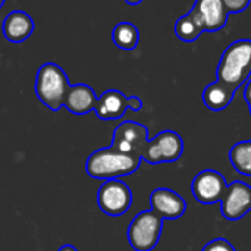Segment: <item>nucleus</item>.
<instances>
[{
  "instance_id": "obj_11",
  "label": "nucleus",
  "mask_w": 251,
  "mask_h": 251,
  "mask_svg": "<svg viewBox=\"0 0 251 251\" xmlns=\"http://www.w3.org/2000/svg\"><path fill=\"white\" fill-rule=\"evenodd\" d=\"M151 210L165 219H179L187 210V201L169 188H156L150 196Z\"/></svg>"
},
{
  "instance_id": "obj_13",
  "label": "nucleus",
  "mask_w": 251,
  "mask_h": 251,
  "mask_svg": "<svg viewBox=\"0 0 251 251\" xmlns=\"http://www.w3.org/2000/svg\"><path fill=\"white\" fill-rule=\"evenodd\" d=\"M3 35L10 43H22L28 40L34 29L35 24L31 15L24 10H13L7 13L3 19Z\"/></svg>"
},
{
  "instance_id": "obj_23",
  "label": "nucleus",
  "mask_w": 251,
  "mask_h": 251,
  "mask_svg": "<svg viewBox=\"0 0 251 251\" xmlns=\"http://www.w3.org/2000/svg\"><path fill=\"white\" fill-rule=\"evenodd\" d=\"M143 0H125V3H128V4H131V6H137V4H140Z\"/></svg>"
},
{
  "instance_id": "obj_4",
  "label": "nucleus",
  "mask_w": 251,
  "mask_h": 251,
  "mask_svg": "<svg viewBox=\"0 0 251 251\" xmlns=\"http://www.w3.org/2000/svg\"><path fill=\"white\" fill-rule=\"evenodd\" d=\"M163 219L151 209L140 212L128 228V241L135 251H151L159 243Z\"/></svg>"
},
{
  "instance_id": "obj_8",
  "label": "nucleus",
  "mask_w": 251,
  "mask_h": 251,
  "mask_svg": "<svg viewBox=\"0 0 251 251\" xmlns=\"http://www.w3.org/2000/svg\"><path fill=\"white\" fill-rule=\"evenodd\" d=\"M141 107H143V101L140 97L137 96L126 97L119 90H107L97 99L94 112L99 119L112 121V119L122 118L126 109H132L134 112H138L141 110Z\"/></svg>"
},
{
  "instance_id": "obj_16",
  "label": "nucleus",
  "mask_w": 251,
  "mask_h": 251,
  "mask_svg": "<svg viewBox=\"0 0 251 251\" xmlns=\"http://www.w3.org/2000/svg\"><path fill=\"white\" fill-rule=\"evenodd\" d=\"M112 40L122 50H134L140 41V31L131 22H119L112 31Z\"/></svg>"
},
{
  "instance_id": "obj_19",
  "label": "nucleus",
  "mask_w": 251,
  "mask_h": 251,
  "mask_svg": "<svg viewBox=\"0 0 251 251\" xmlns=\"http://www.w3.org/2000/svg\"><path fill=\"white\" fill-rule=\"evenodd\" d=\"M201 251H235L234 246L225 238H216L204 246Z\"/></svg>"
},
{
  "instance_id": "obj_1",
  "label": "nucleus",
  "mask_w": 251,
  "mask_h": 251,
  "mask_svg": "<svg viewBox=\"0 0 251 251\" xmlns=\"http://www.w3.org/2000/svg\"><path fill=\"white\" fill-rule=\"evenodd\" d=\"M141 162V157L125 154L112 147H106L99 149L88 156L85 171L94 179L110 181L134 174L140 168Z\"/></svg>"
},
{
  "instance_id": "obj_5",
  "label": "nucleus",
  "mask_w": 251,
  "mask_h": 251,
  "mask_svg": "<svg viewBox=\"0 0 251 251\" xmlns=\"http://www.w3.org/2000/svg\"><path fill=\"white\" fill-rule=\"evenodd\" d=\"M184 153V140L175 131H162L153 140H149L143 153L141 160L150 165L172 163L179 160Z\"/></svg>"
},
{
  "instance_id": "obj_12",
  "label": "nucleus",
  "mask_w": 251,
  "mask_h": 251,
  "mask_svg": "<svg viewBox=\"0 0 251 251\" xmlns=\"http://www.w3.org/2000/svg\"><path fill=\"white\" fill-rule=\"evenodd\" d=\"M191 10L206 32H216L222 29L229 16L222 0H196Z\"/></svg>"
},
{
  "instance_id": "obj_14",
  "label": "nucleus",
  "mask_w": 251,
  "mask_h": 251,
  "mask_svg": "<svg viewBox=\"0 0 251 251\" xmlns=\"http://www.w3.org/2000/svg\"><path fill=\"white\" fill-rule=\"evenodd\" d=\"M97 96L94 90L87 84L69 85V90L65 97L63 107H66L74 115H87L96 109Z\"/></svg>"
},
{
  "instance_id": "obj_7",
  "label": "nucleus",
  "mask_w": 251,
  "mask_h": 251,
  "mask_svg": "<svg viewBox=\"0 0 251 251\" xmlns=\"http://www.w3.org/2000/svg\"><path fill=\"white\" fill-rule=\"evenodd\" d=\"M147 141H149L147 126L134 121H125L115 128L110 147L121 153L141 157V153Z\"/></svg>"
},
{
  "instance_id": "obj_9",
  "label": "nucleus",
  "mask_w": 251,
  "mask_h": 251,
  "mask_svg": "<svg viewBox=\"0 0 251 251\" xmlns=\"http://www.w3.org/2000/svg\"><path fill=\"white\" fill-rule=\"evenodd\" d=\"M228 188V184L222 174L218 171L206 169L196 175V178L191 182V191L194 199L206 206L221 203L225 191Z\"/></svg>"
},
{
  "instance_id": "obj_10",
  "label": "nucleus",
  "mask_w": 251,
  "mask_h": 251,
  "mask_svg": "<svg viewBox=\"0 0 251 251\" xmlns=\"http://www.w3.org/2000/svg\"><path fill=\"white\" fill-rule=\"evenodd\" d=\"M249 210H251V187L240 181L229 184L221 200L222 216L228 221H240Z\"/></svg>"
},
{
  "instance_id": "obj_15",
  "label": "nucleus",
  "mask_w": 251,
  "mask_h": 251,
  "mask_svg": "<svg viewBox=\"0 0 251 251\" xmlns=\"http://www.w3.org/2000/svg\"><path fill=\"white\" fill-rule=\"evenodd\" d=\"M235 96V90L228 87L226 84L216 81L209 84L204 91H203V101L206 104L207 109L213 110V112H221L224 109H226Z\"/></svg>"
},
{
  "instance_id": "obj_22",
  "label": "nucleus",
  "mask_w": 251,
  "mask_h": 251,
  "mask_svg": "<svg viewBox=\"0 0 251 251\" xmlns=\"http://www.w3.org/2000/svg\"><path fill=\"white\" fill-rule=\"evenodd\" d=\"M57 251H78L74 246H71V244H65V246H62L60 249Z\"/></svg>"
},
{
  "instance_id": "obj_24",
  "label": "nucleus",
  "mask_w": 251,
  "mask_h": 251,
  "mask_svg": "<svg viewBox=\"0 0 251 251\" xmlns=\"http://www.w3.org/2000/svg\"><path fill=\"white\" fill-rule=\"evenodd\" d=\"M4 1H6V0H0V9L3 7V4H4Z\"/></svg>"
},
{
  "instance_id": "obj_18",
  "label": "nucleus",
  "mask_w": 251,
  "mask_h": 251,
  "mask_svg": "<svg viewBox=\"0 0 251 251\" xmlns=\"http://www.w3.org/2000/svg\"><path fill=\"white\" fill-rule=\"evenodd\" d=\"M229 160L238 174L251 176V140L237 143L229 151Z\"/></svg>"
},
{
  "instance_id": "obj_21",
  "label": "nucleus",
  "mask_w": 251,
  "mask_h": 251,
  "mask_svg": "<svg viewBox=\"0 0 251 251\" xmlns=\"http://www.w3.org/2000/svg\"><path fill=\"white\" fill-rule=\"evenodd\" d=\"M244 99L247 101V106H249V110H250L251 115V79H249L246 82V88H244Z\"/></svg>"
},
{
  "instance_id": "obj_6",
  "label": "nucleus",
  "mask_w": 251,
  "mask_h": 251,
  "mask_svg": "<svg viewBox=\"0 0 251 251\" xmlns=\"http://www.w3.org/2000/svg\"><path fill=\"white\" fill-rule=\"evenodd\" d=\"M97 204L99 209L107 216H122L132 204V191L119 179L104 181L97 191Z\"/></svg>"
},
{
  "instance_id": "obj_20",
  "label": "nucleus",
  "mask_w": 251,
  "mask_h": 251,
  "mask_svg": "<svg viewBox=\"0 0 251 251\" xmlns=\"http://www.w3.org/2000/svg\"><path fill=\"white\" fill-rule=\"evenodd\" d=\"M251 0H222L225 9L228 13H241L244 12L249 4H250Z\"/></svg>"
},
{
  "instance_id": "obj_17",
  "label": "nucleus",
  "mask_w": 251,
  "mask_h": 251,
  "mask_svg": "<svg viewBox=\"0 0 251 251\" xmlns=\"http://www.w3.org/2000/svg\"><path fill=\"white\" fill-rule=\"evenodd\" d=\"M203 32H204V29H203L200 21L197 19V16L193 13V10H190L187 15L181 16L175 24L176 37L187 43L196 41Z\"/></svg>"
},
{
  "instance_id": "obj_3",
  "label": "nucleus",
  "mask_w": 251,
  "mask_h": 251,
  "mask_svg": "<svg viewBox=\"0 0 251 251\" xmlns=\"http://www.w3.org/2000/svg\"><path fill=\"white\" fill-rule=\"evenodd\" d=\"M69 85L65 71L57 63L47 62L38 68L35 76V94L50 110L57 112L63 107Z\"/></svg>"
},
{
  "instance_id": "obj_2",
  "label": "nucleus",
  "mask_w": 251,
  "mask_h": 251,
  "mask_svg": "<svg viewBox=\"0 0 251 251\" xmlns=\"http://www.w3.org/2000/svg\"><path fill=\"white\" fill-rule=\"evenodd\" d=\"M251 75V40L241 38L231 43L222 53L216 76L228 87L240 88Z\"/></svg>"
}]
</instances>
